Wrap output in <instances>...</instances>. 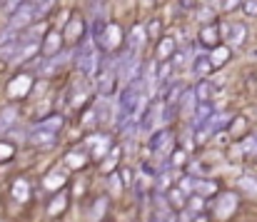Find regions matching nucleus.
Here are the masks:
<instances>
[{"mask_svg": "<svg viewBox=\"0 0 257 222\" xmlns=\"http://www.w3.org/2000/svg\"><path fill=\"white\" fill-rule=\"evenodd\" d=\"M95 40L92 38H83L80 43H78V48L73 50V63L78 65V70L83 75H92L95 73V45H92Z\"/></svg>", "mask_w": 257, "mask_h": 222, "instance_id": "f257e3e1", "label": "nucleus"}, {"mask_svg": "<svg viewBox=\"0 0 257 222\" xmlns=\"http://www.w3.org/2000/svg\"><path fill=\"white\" fill-rule=\"evenodd\" d=\"M38 23V18H35V3L30 0V3H23L10 18H8V28H13L15 33L18 30H28L30 25H35Z\"/></svg>", "mask_w": 257, "mask_h": 222, "instance_id": "f03ea898", "label": "nucleus"}, {"mask_svg": "<svg viewBox=\"0 0 257 222\" xmlns=\"http://www.w3.org/2000/svg\"><path fill=\"white\" fill-rule=\"evenodd\" d=\"M73 60V53L70 50H60V53H55V55H48L45 60H43V68H40V75H55L60 73L68 63Z\"/></svg>", "mask_w": 257, "mask_h": 222, "instance_id": "7ed1b4c3", "label": "nucleus"}, {"mask_svg": "<svg viewBox=\"0 0 257 222\" xmlns=\"http://www.w3.org/2000/svg\"><path fill=\"white\" fill-rule=\"evenodd\" d=\"M222 35L227 38V43H230L232 48H240V45H245V40H247V25H245V23L222 25Z\"/></svg>", "mask_w": 257, "mask_h": 222, "instance_id": "20e7f679", "label": "nucleus"}, {"mask_svg": "<svg viewBox=\"0 0 257 222\" xmlns=\"http://www.w3.org/2000/svg\"><path fill=\"white\" fill-rule=\"evenodd\" d=\"M145 40H148V30H145V25H133V30H130V35H125V45H127V50L130 53H140L143 50V45H145Z\"/></svg>", "mask_w": 257, "mask_h": 222, "instance_id": "39448f33", "label": "nucleus"}, {"mask_svg": "<svg viewBox=\"0 0 257 222\" xmlns=\"http://www.w3.org/2000/svg\"><path fill=\"white\" fill-rule=\"evenodd\" d=\"M220 33H222V28H220L217 23H207V25H202V30H200V43L212 50V48L220 45Z\"/></svg>", "mask_w": 257, "mask_h": 222, "instance_id": "423d86ee", "label": "nucleus"}, {"mask_svg": "<svg viewBox=\"0 0 257 222\" xmlns=\"http://www.w3.org/2000/svg\"><path fill=\"white\" fill-rule=\"evenodd\" d=\"M63 43H65V38L60 35V33H48L45 38H43V58H48V55H55V53H60L63 50Z\"/></svg>", "mask_w": 257, "mask_h": 222, "instance_id": "0eeeda50", "label": "nucleus"}, {"mask_svg": "<svg viewBox=\"0 0 257 222\" xmlns=\"http://www.w3.org/2000/svg\"><path fill=\"white\" fill-rule=\"evenodd\" d=\"M55 140H58V133L55 130H50V128H43V125H38L35 130H33V135H30V143L33 145H55Z\"/></svg>", "mask_w": 257, "mask_h": 222, "instance_id": "6e6552de", "label": "nucleus"}, {"mask_svg": "<svg viewBox=\"0 0 257 222\" xmlns=\"http://www.w3.org/2000/svg\"><path fill=\"white\" fill-rule=\"evenodd\" d=\"M235 210H237V195H230V192L220 195V200L215 205V215L217 217H230Z\"/></svg>", "mask_w": 257, "mask_h": 222, "instance_id": "1a4fd4ad", "label": "nucleus"}, {"mask_svg": "<svg viewBox=\"0 0 257 222\" xmlns=\"http://www.w3.org/2000/svg\"><path fill=\"white\" fill-rule=\"evenodd\" d=\"M65 207H68V190L60 187V190L45 202V210H48V215H60Z\"/></svg>", "mask_w": 257, "mask_h": 222, "instance_id": "9d476101", "label": "nucleus"}, {"mask_svg": "<svg viewBox=\"0 0 257 222\" xmlns=\"http://www.w3.org/2000/svg\"><path fill=\"white\" fill-rule=\"evenodd\" d=\"M107 207H110L107 195L95 197V202H92V205H90V210H87V222H100L105 215H107Z\"/></svg>", "mask_w": 257, "mask_h": 222, "instance_id": "9b49d317", "label": "nucleus"}, {"mask_svg": "<svg viewBox=\"0 0 257 222\" xmlns=\"http://www.w3.org/2000/svg\"><path fill=\"white\" fill-rule=\"evenodd\" d=\"M85 148L90 152V157H102L107 150H110V140L105 135H92L85 140Z\"/></svg>", "mask_w": 257, "mask_h": 222, "instance_id": "f8f14e48", "label": "nucleus"}, {"mask_svg": "<svg viewBox=\"0 0 257 222\" xmlns=\"http://www.w3.org/2000/svg\"><path fill=\"white\" fill-rule=\"evenodd\" d=\"M28 73H20L18 77H13L10 82H8V92L13 95V97H20V95H25V92H30V77H25Z\"/></svg>", "mask_w": 257, "mask_h": 222, "instance_id": "ddd939ff", "label": "nucleus"}, {"mask_svg": "<svg viewBox=\"0 0 257 222\" xmlns=\"http://www.w3.org/2000/svg\"><path fill=\"white\" fill-rule=\"evenodd\" d=\"M122 40H125V38H120V25H117V23H110V25H107V33H105V45H102V50H105V53H112Z\"/></svg>", "mask_w": 257, "mask_h": 222, "instance_id": "4468645a", "label": "nucleus"}, {"mask_svg": "<svg viewBox=\"0 0 257 222\" xmlns=\"http://www.w3.org/2000/svg\"><path fill=\"white\" fill-rule=\"evenodd\" d=\"M18 53H20V40L18 38L15 40H8V43H0V60L10 63V60L18 58Z\"/></svg>", "mask_w": 257, "mask_h": 222, "instance_id": "2eb2a0df", "label": "nucleus"}, {"mask_svg": "<svg viewBox=\"0 0 257 222\" xmlns=\"http://www.w3.org/2000/svg\"><path fill=\"white\" fill-rule=\"evenodd\" d=\"M175 53H177V43H175L172 35L163 38V40L158 43V58H160V60H168V58H172Z\"/></svg>", "mask_w": 257, "mask_h": 222, "instance_id": "dca6fc26", "label": "nucleus"}, {"mask_svg": "<svg viewBox=\"0 0 257 222\" xmlns=\"http://www.w3.org/2000/svg\"><path fill=\"white\" fill-rule=\"evenodd\" d=\"M217 180H195V195H202V197H212L217 195Z\"/></svg>", "mask_w": 257, "mask_h": 222, "instance_id": "f3484780", "label": "nucleus"}, {"mask_svg": "<svg viewBox=\"0 0 257 222\" xmlns=\"http://www.w3.org/2000/svg\"><path fill=\"white\" fill-rule=\"evenodd\" d=\"M13 197L18 200V202H25L28 197H30V182L25 180V177H18L15 182H13Z\"/></svg>", "mask_w": 257, "mask_h": 222, "instance_id": "a211bd4d", "label": "nucleus"}, {"mask_svg": "<svg viewBox=\"0 0 257 222\" xmlns=\"http://www.w3.org/2000/svg\"><path fill=\"white\" fill-rule=\"evenodd\" d=\"M172 143V133L170 130H160V133H155L150 140H148V148L153 150V152H158V150L163 148V145H168Z\"/></svg>", "mask_w": 257, "mask_h": 222, "instance_id": "6ab92c4d", "label": "nucleus"}, {"mask_svg": "<svg viewBox=\"0 0 257 222\" xmlns=\"http://www.w3.org/2000/svg\"><path fill=\"white\" fill-rule=\"evenodd\" d=\"M192 70H195V75H207L210 70H215V65H212V60H210V55H197L195 58V63H192Z\"/></svg>", "mask_w": 257, "mask_h": 222, "instance_id": "aec40b11", "label": "nucleus"}, {"mask_svg": "<svg viewBox=\"0 0 257 222\" xmlns=\"http://www.w3.org/2000/svg\"><path fill=\"white\" fill-rule=\"evenodd\" d=\"M237 187H240V192H245V195H250V197H257V180L252 175H242V177L237 180Z\"/></svg>", "mask_w": 257, "mask_h": 222, "instance_id": "412c9836", "label": "nucleus"}, {"mask_svg": "<svg viewBox=\"0 0 257 222\" xmlns=\"http://www.w3.org/2000/svg\"><path fill=\"white\" fill-rule=\"evenodd\" d=\"M187 197L190 195H182V187H172L170 192H168V202H170V207H187Z\"/></svg>", "mask_w": 257, "mask_h": 222, "instance_id": "4be33fe9", "label": "nucleus"}, {"mask_svg": "<svg viewBox=\"0 0 257 222\" xmlns=\"http://www.w3.org/2000/svg\"><path fill=\"white\" fill-rule=\"evenodd\" d=\"M210 60H212V65H215V68H220L222 63H227V60H230V48H222V45L212 48V55H210Z\"/></svg>", "mask_w": 257, "mask_h": 222, "instance_id": "5701e85b", "label": "nucleus"}, {"mask_svg": "<svg viewBox=\"0 0 257 222\" xmlns=\"http://www.w3.org/2000/svg\"><path fill=\"white\" fill-rule=\"evenodd\" d=\"M210 95H212V85H210L207 80H200V82H197V87H195V97H197V102L210 100Z\"/></svg>", "mask_w": 257, "mask_h": 222, "instance_id": "b1692460", "label": "nucleus"}, {"mask_svg": "<svg viewBox=\"0 0 257 222\" xmlns=\"http://www.w3.org/2000/svg\"><path fill=\"white\" fill-rule=\"evenodd\" d=\"M153 120H155V105H148L145 107V113H143V118H140V130H150L153 128Z\"/></svg>", "mask_w": 257, "mask_h": 222, "instance_id": "393cba45", "label": "nucleus"}, {"mask_svg": "<svg viewBox=\"0 0 257 222\" xmlns=\"http://www.w3.org/2000/svg\"><path fill=\"white\" fill-rule=\"evenodd\" d=\"M180 113V105H175V102H165V107H163V115H160V120L165 123V125H170L172 120H175V115Z\"/></svg>", "mask_w": 257, "mask_h": 222, "instance_id": "a878e982", "label": "nucleus"}, {"mask_svg": "<svg viewBox=\"0 0 257 222\" xmlns=\"http://www.w3.org/2000/svg\"><path fill=\"white\" fill-rule=\"evenodd\" d=\"M160 28H163V23H160L158 18H153V20L145 25V30H148V40H158V38H160Z\"/></svg>", "mask_w": 257, "mask_h": 222, "instance_id": "bb28decb", "label": "nucleus"}, {"mask_svg": "<svg viewBox=\"0 0 257 222\" xmlns=\"http://www.w3.org/2000/svg\"><path fill=\"white\" fill-rule=\"evenodd\" d=\"M242 152L245 155H257V135H250L242 140Z\"/></svg>", "mask_w": 257, "mask_h": 222, "instance_id": "cd10ccee", "label": "nucleus"}, {"mask_svg": "<svg viewBox=\"0 0 257 222\" xmlns=\"http://www.w3.org/2000/svg\"><path fill=\"white\" fill-rule=\"evenodd\" d=\"M15 155V148L10 143H0V162H10Z\"/></svg>", "mask_w": 257, "mask_h": 222, "instance_id": "c85d7f7f", "label": "nucleus"}, {"mask_svg": "<svg viewBox=\"0 0 257 222\" xmlns=\"http://www.w3.org/2000/svg\"><path fill=\"white\" fill-rule=\"evenodd\" d=\"M3 115H5V118H0V133H3V130H10V125L15 123V110L10 107V110L3 113Z\"/></svg>", "mask_w": 257, "mask_h": 222, "instance_id": "c756f323", "label": "nucleus"}, {"mask_svg": "<svg viewBox=\"0 0 257 222\" xmlns=\"http://www.w3.org/2000/svg\"><path fill=\"white\" fill-rule=\"evenodd\" d=\"M117 175H120V180H122V185H125V187H130V185H133V170H130V167H120V172H117Z\"/></svg>", "mask_w": 257, "mask_h": 222, "instance_id": "7c9ffc66", "label": "nucleus"}, {"mask_svg": "<svg viewBox=\"0 0 257 222\" xmlns=\"http://www.w3.org/2000/svg\"><path fill=\"white\" fill-rule=\"evenodd\" d=\"M23 3H25V0H5V3H3V8H5V13H8V15H13Z\"/></svg>", "mask_w": 257, "mask_h": 222, "instance_id": "2f4dec72", "label": "nucleus"}, {"mask_svg": "<svg viewBox=\"0 0 257 222\" xmlns=\"http://www.w3.org/2000/svg\"><path fill=\"white\" fill-rule=\"evenodd\" d=\"M242 10H245V15H257V0H245Z\"/></svg>", "mask_w": 257, "mask_h": 222, "instance_id": "473e14b6", "label": "nucleus"}, {"mask_svg": "<svg viewBox=\"0 0 257 222\" xmlns=\"http://www.w3.org/2000/svg\"><path fill=\"white\" fill-rule=\"evenodd\" d=\"M200 20L207 25V23H215V15H212V10L210 8H205V10H200Z\"/></svg>", "mask_w": 257, "mask_h": 222, "instance_id": "72a5a7b5", "label": "nucleus"}, {"mask_svg": "<svg viewBox=\"0 0 257 222\" xmlns=\"http://www.w3.org/2000/svg\"><path fill=\"white\" fill-rule=\"evenodd\" d=\"M177 5H180V8H185V10H190V8H195V5H197V0H177Z\"/></svg>", "mask_w": 257, "mask_h": 222, "instance_id": "f704fd0d", "label": "nucleus"}, {"mask_svg": "<svg viewBox=\"0 0 257 222\" xmlns=\"http://www.w3.org/2000/svg\"><path fill=\"white\" fill-rule=\"evenodd\" d=\"M240 5V0H225V10H235Z\"/></svg>", "mask_w": 257, "mask_h": 222, "instance_id": "c9c22d12", "label": "nucleus"}, {"mask_svg": "<svg viewBox=\"0 0 257 222\" xmlns=\"http://www.w3.org/2000/svg\"><path fill=\"white\" fill-rule=\"evenodd\" d=\"M195 222H207V217H197V220Z\"/></svg>", "mask_w": 257, "mask_h": 222, "instance_id": "e433bc0d", "label": "nucleus"}, {"mask_svg": "<svg viewBox=\"0 0 257 222\" xmlns=\"http://www.w3.org/2000/svg\"><path fill=\"white\" fill-rule=\"evenodd\" d=\"M33 3H43V0H33Z\"/></svg>", "mask_w": 257, "mask_h": 222, "instance_id": "4c0bfd02", "label": "nucleus"}]
</instances>
